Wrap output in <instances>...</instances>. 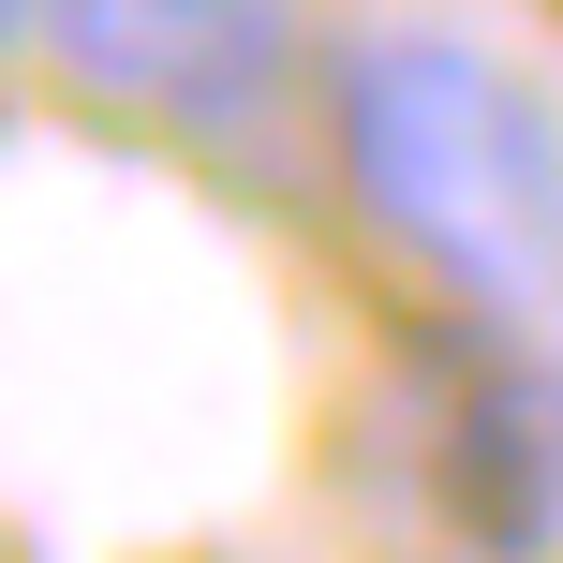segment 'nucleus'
I'll return each instance as SVG.
<instances>
[{"label":"nucleus","instance_id":"obj_1","mask_svg":"<svg viewBox=\"0 0 563 563\" xmlns=\"http://www.w3.org/2000/svg\"><path fill=\"white\" fill-rule=\"evenodd\" d=\"M341 164L356 208L416 267H445L475 311H519L563 282V119L505 59L445 30H386L341 59Z\"/></svg>","mask_w":563,"mask_h":563},{"label":"nucleus","instance_id":"obj_2","mask_svg":"<svg viewBox=\"0 0 563 563\" xmlns=\"http://www.w3.org/2000/svg\"><path fill=\"white\" fill-rule=\"evenodd\" d=\"M45 45L89 104L164 119V134H238L297 75V0H45Z\"/></svg>","mask_w":563,"mask_h":563},{"label":"nucleus","instance_id":"obj_3","mask_svg":"<svg viewBox=\"0 0 563 563\" xmlns=\"http://www.w3.org/2000/svg\"><path fill=\"white\" fill-rule=\"evenodd\" d=\"M430 505L475 563H534L563 534V371L505 327L430 356Z\"/></svg>","mask_w":563,"mask_h":563},{"label":"nucleus","instance_id":"obj_4","mask_svg":"<svg viewBox=\"0 0 563 563\" xmlns=\"http://www.w3.org/2000/svg\"><path fill=\"white\" fill-rule=\"evenodd\" d=\"M30 30H45V0H0V59H15V45H30Z\"/></svg>","mask_w":563,"mask_h":563}]
</instances>
